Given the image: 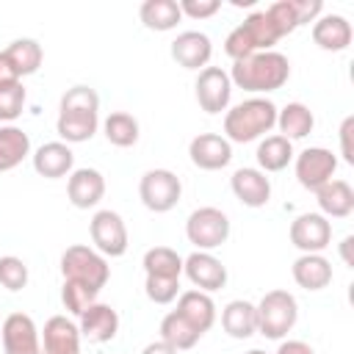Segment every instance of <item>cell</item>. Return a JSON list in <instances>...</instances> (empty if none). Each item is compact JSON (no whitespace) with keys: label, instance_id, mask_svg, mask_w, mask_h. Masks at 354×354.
Masks as SVG:
<instances>
[{"label":"cell","instance_id":"39","mask_svg":"<svg viewBox=\"0 0 354 354\" xmlns=\"http://www.w3.org/2000/svg\"><path fill=\"white\" fill-rule=\"evenodd\" d=\"M224 53H227L232 61H241V58H249V55H254V53H260V50H257V44H254L252 33L246 30V25L241 22V25H235V28L227 33V39H224Z\"/></svg>","mask_w":354,"mask_h":354},{"label":"cell","instance_id":"23","mask_svg":"<svg viewBox=\"0 0 354 354\" xmlns=\"http://www.w3.org/2000/svg\"><path fill=\"white\" fill-rule=\"evenodd\" d=\"M293 282L304 290H324L332 282V263L324 254H299L290 266Z\"/></svg>","mask_w":354,"mask_h":354},{"label":"cell","instance_id":"5","mask_svg":"<svg viewBox=\"0 0 354 354\" xmlns=\"http://www.w3.org/2000/svg\"><path fill=\"white\" fill-rule=\"evenodd\" d=\"M230 216L213 205L196 207L191 210V216L185 218V238L188 243H194L199 252H213L221 243H227L230 238Z\"/></svg>","mask_w":354,"mask_h":354},{"label":"cell","instance_id":"40","mask_svg":"<svg viewBox=\"0 0 354 354\" xmlns=\"http://www.w3.org/2000/svg\"><path fill=\"white\" fill-rule=\"evenodd\" d=\"M25 86L22 83H14V86H6L0 88V122L11 124L14 119L22 116V108H25Z\"/></svg>","mask_w":354,"mask_h":354},{"label":"cell","instance_id":"16","mask_svg":"<svg viewBox=\"0 0 354 354\" xmlns=\"http://www.w3.org/2000/svg\"><path fill=\"white\" fill-rule=\"evenodd\" d=\"M213 55V41L207 33L202 30H183L177 33V39L171 41V58L177 61V66L183 69H196L202 72L210 64Z\"/></svg>","mask_w":354,"mask_h":354},{"label":"cell","instance_id":"7","mask_svg":"<svg viewBox=\"0 0 354 354\" xmlns=\"http://www.w3.org/2000/svg\"><path fill=\"white\" fill-rule=\"evenodd\" d=\"M88 235H91V243L94 249L102 254V257H122L130 246V235H127V224L124 218L111 210V207H102L91 216L88 221Z\"/></svg>","mask_w":354,"mask_h":354},{"label":"cell","instance_id":"25","mask_svg":"<svg viewBox=\"0 0 354 354\" xmlns=\"http://www.w3.org/2000/svg\"><path fill=\"white\" fill-rule=\"evenodd\" d=\"M254 158H257V169L271 174V171H282L288 169V163L296 158L293 152V141L282 138L279 133L277 136H263L257 149H254Z\"/></svg>","mask_w":354,"mask_h":354},{"label":"cell","instance_id":"43","mask_svg":"<svg viewBox=\"0 0 354 354\" xmlns=\"http://www.w3.org/2000/svg\"><path fill=\"white\" fill-rule=\"evenodd\" d=\"M351 133H354V116H346L340 124V155L346 163H354V147H351Z\"/></svg>","mask_w":354,"mask_h":354},{"label":"cell","instance_id":"13","mask_svg":"<svg viewBox=\"0 0 354 354\" xmlns=\"http://www.w3.org/2000/svg\"><path fill=\"white\" fill-rule=\"evenodd\" d=\"M188 158L202 171H218L232 160V144L218 133H199L188 144Z\"/></svg>","mask_w":354,"mask_h":354},{"label":"cell","instance_id":"34","mask_svg":"<svg viewBox=\"0 0 354 354\" xmlns=\"http://www.w3.org/2000/svg\"><path fill=\"white\" fill-rule=\"evenodd\" d=\"M58 113H100V94L91 86H72L61 94Z\"/></svg>","mask_w":354,"mask_h":354},{"label":"cell","instance_id":"22","mask_svg":"<svg viewBox=\"0 0 354 354\" xmlns=\"http://www.w3.org/2000/svg\"><path fill=\"white\" fill-rule=\"evenodd\" d=\"M315 202L321 207V216L326 218H346L354 213V188L346 180L332 177L326 185L315 191Z\"/></svg>","mask_w":354,"mask_h":354},{"label":"cell","instance_id":"41","mask_svg":"<svg viewBox=\"0 0 354 354\" xmlns=\"http://www.w3.org/2000/svg\"><path fill=\"white\" fill-rule=\"evenodd\" d=\"M144 293L152 304H171L180 296V279H166V277H147L144 279Z\"/></svg>","mask_w":354,"mask_h":354},{"label":"cell","instance_id":"29","mask_svg":"<svg viewBox=\"0 0 354 354\" xmlns=\"http://www.w3.org/2000/svg\"><path fill=\"white\" fill-rule=\"evenodd\" d=\"M100 127V113H58L55 133L64 144H83L91 141Z\"/></svg>","mask_w":354,"mask_h":354},{"label":"cell","instance_id":"30","mask_svg":"<svg viewBox=\"0 0 354 354\" xmlns=\"http://www.w3.org/2000/svg\"><path fill=\"white\" fill-rule=\"evenodd\" d=\"M3 53L11 61V66L17 69L19 80L28 77V75H36L41 61H44V50H41V44L36 39H14Z\"/></svg>","mask_w":354,"mask_h":354},{"label":"cell","instance_id":"42","mask_svg":"<svg viewBox=\"0 0 354 354\" xmlns=\"http://www.w3.org/2000/svg\"><path fill=\"white\" fill-rule=\"evenodd\" d=\"M180 14L183 17H191V19H210L218 8H221V0H180Z\"/></svg>","mask_w":354,"mask_h":354},{"label":"cell","instance_id":"35","mask_svg":"<svg viewBox=\"0 0 354 354\" xmlns=\"http://www.w3.org/2000/svg\"><path fill=\"white\" fill-rule=\"evenodd\" d=\"M266 17H268V22H271V28H274V33L279 39L288 36V33H293L296 28H301L299 25V17H296V8H293V0H277V3H271L266 8Z\"/></svg>","mask_w":354,"mask_h":354},{"label":"cell","instance_id":"45","mask_svg":"<svg viewBox=\"0 0 354 354\" xmlns=\"http://www.w3.org/2000/svg\"><path fill=\"white\" fill-rule=\"evenodd\" d=\"M274 354H315V348L307 340H279V348Z\"/></svg>","mask_w":354,"mask_h":354},{"label":"cell","instance_id":"36","mask_svg":"<svg viewBox=\"0 0 354 354\" xmlns=\"http://www.w3.org/2000/svg\"><path fill=\"white\" fill-rule=\"evenodd\" d=\"M97 296H100V293H94V290H88V288H83V285H77V282H64V285H61V301H64L66 313L75 315V318H80L83 310H88V307L97 301Z\"/></svg>","mask_w":354,"mask_h":354},{"label":"cell","instance_id":"32","mask_svg":"<svg viewBox=\"0 0 354 354\" xmlns=\"http://www.w3.org/2000/svg\"><path fill=\"white\" fill-rule=\"evenodd\" d=\"M144 274L147 277H166V279H180L183 277V257L171 246H152L144 252Z\"/></svg>","mask_w":354,"mask_h":354},{"label":"cell","instance_id":"3","mask_svg":"<svg viewBox=\"0 0 354 354\" xmlns=\"http://www.w3.org/2000/svg\"><path fill=\"white\" fill-rule=\"evenodd\" d=\"M61 277L64 282H77L100 293L111 279V266H108V257H102L94 246L75 243V246H66L61 254Z\"/></svg>","mask_w":354,"mask_h":354},{"label":"cell","instance_id":"21","mask_svg":"<svg viewBox=\"0 0 354 354\" xmlns=\"http://www.w3.org/2000/svg\"><path fill=\"white\" fill-rule=\"evenodd\" d=\"M174 313H180L199 335H205L216 324V301H213V296L205 293V290H196V288L183 290L177 296V310Z\"/></svg>","mask_w":354,"mask_h":354},{"label":"cell","instance_id":"2","mask_svg":"<svg viewBox=\"0 0 354 354\" xmlns=\"http://www.w3.org/2000/svg\"><path fill=\"white\" fill-rule=\"evenodd\" d=\"M277 127V105L268 97H249L224 111V138L230 144L260 141Z\"/></svg>","mask_w":354,"mask_h":354},{"label":"cell","instance_id":"37","mask_svg":"<svg viewBox=\"0 0 354 354\" xmlns=\"http://www.w3.org/2000/svg\"><path fill=\"white\" fill-rule=\"evenodd\" d=\"M28 266H25V260L22 257H17V254H6V257H0V285L6 288V290H11V293H17V290H22L25 285H28Z\"/></svg>","mask_w":354,"mask_h":354},{"label":"cell","instance_id":"44","mask_svg":"<svg viewBox=\"0 0 354 354\" xmlns=\"http://www.w3.org/2000/svg\"><path fill=\"white\" fill-rule=\"evenodd\" d=\"M14 83H22V80H19L17 69L11 66V61L6 58V53L0 50V88H6V86H14Z\"/></svg>","mask_w":354,"mask_h":354},{"label":"cell","instance_id":"20","mask_svg":"<svg viewBox=\"0 0 354 354\" xmlns=\"http://www.w3.org/2000/svg\"><path fill=\"white\" fill-rule=\"evenodd\" d=\"M351 22L343 14H321L313 22V41L326 53H343L351 44Z\"/></svg>","mask_w":354,"mask_h":354},{"label":"cell","instance_id":"1","mask_svg":"<svg viewBox=\"0 0 354 354\" xmlns=\"http://www.w3.org/2000/svg\"><path fill=\"white\" fill-rule=\"evenodd\" d=\"M232 80V88H243L254 97L260 94H271L277 88H282L290 77V61L288 55L277 53V50H266V53H254L249 58L232 61V69L227 72Z\"/></svg>","mask_w":354,"mask_h":354},{"label":"cell","instance_id":"48","mask_svg":"<svg viewBox=\"0 0 354 354\" xmlns=\"http://www.w3.org/2000/svg\"><path fill=\"white\" fill-rule=\"evenodd\" d=\"M246 354H268V351H263V348H249Z\"/></svg>","mask_w":354,"mask_h":354},{"label":"cell","instance_id":"14","mask_svg":"<svg viewBox=\"0 0 354 354\" xmlns=\"http://www.w3.org/2000/svg\"><path fill=\"white\" fill-rule=\"evenodd\" d=\"M66 196L72 202V207L77 210H88V207H97L105 196V177L100 169H91V166H80V169H72L69 180H66Z\"/></svg>","mask_w":354,"mask_h":354},{"label":"cell","instance_id":"19","mask_svg":"<svg viewBox=\"0 0 354 354\" xmlns=\"http://www.w3.org/2000/svg\"><path fill=\"white\" fill-rule=\"evenodd\" d=\"M33 169L39 177H47V180H61V177H69L72 169H75V152L69 144L64 141H47L41 144L33 155Z\"/></svg>","mask_w":354,"mask_h":354},{"label":"cell","instance_id":"18","mask_svg":"<svg viewBox=\"0 0 354 354\" xmlns=\"http://www.w3.org/2000/svg\"><path fill=\"white\" fill-rule=\"evenodd\" d=\"M77 329H80V337L88 343H108L119 332V313L105 301H94L77 318Z\"/></svg>","mask_w":354,"mask_h":354},{"label":"cell","instance_id":"26","mask_svg":"<svg viewBox=\"0 0 354 354\" xmlns=\"http://www.w3.org/2000/svg\"><path fill=\"white\" fill-rule=\"evenodd\" d=\"M277 127L279 136L288 141L307 138L315 127V116L304 102H288L285 108H277Z\"/></svg>","mask_w":354,"mask_h":354},{"label":"cell","instance_id":"24","mask_svg":"<svg viewBox=\"0 0 354 354\" xmlns=\"http://www.w3.org/2000/svg\"><path fill=\"white\" fill-rule=\"evenodd\" d=\"M221 326L230 337L246 340L257 332V307L246 299H232L221 310Z\"/></svg>","mask_w":354,"mask_h":354},{"label":"cell","instance_id":"9","mask_svg":"<svg viewBox=\"0 0 354 354\" xmlns=\"http://www.w3.org/2000/svg\"><path fill=\"white\" fill-rule=\"evenodd\" d=\"M288 238L301 254H324L332 243V221L321 213H299L290 221Z\"/></svg>","mask_w":354,"mask_h":354},{"label":"cell","instance_id":"11","mask_svg":"<svg viewBox=\"0 0 354 354\" xmlns=\"http://www.w3.org/2000/svg\"><path fill=\"white\" fill-rule=\"evenodd\" d=\"M194 91H196V102L205 113H221L230 108V100H232V80L230 75L221 69V66H205L199 75H196V83H194Z\"/></svg>","mask_w":354,"mask_h":354},{"label":"cell","instance_id":"31","mask_svg":"<svg viewBox=\"0 0 354 354\" xmlns=\"http://www.w3.org/2000/svg\"><path fill=\"white\" fill-rule=\"evenodd\" d=\"M102 133H105L108 144L127 149V147H133V144L138 141L141 127H138V119H136L133 113H127V111H113V113L105 116Z\"/></svg>","mask_w":354,"mask_h":354},{"label":"cell","instance_id":"12","mask_svg":"<svg viewBox=\"0 0 354 354\" xmlns=\"http://www.w3.org/2000/svg\"><path fill=\"white\" fill-rule=\"evenodd\" d=\"M183 274L188 277V282L196 290L213 293L221 290L227 285V266L213 254V252H191L188 257H183Z\"/></svg>","mask_w":354,"mask_h":354},{"label":"cell","instance_id":"28","mask_svg":"<svg viewBox=\"0 0 354 354\" xmlns=\"http://www.w3.org/2000/svg\"><path fill=\"white\" fill-rule=\"evenodd\" d=\"M138 19L144 22V28L158 30V33H166V30H174L177 28V22L183 19V14H180L177 0H144L138 6Z\"/></svg>","mask_w":354,"mask_h":354},{"label":"cell","instance_id":"6","mask_svg":"<svg viewBox=\"0 0 354 354\" xmlns=\"http://www.w3.org/2000/svg\"><path fill=\"white\" fill-rule=\"evenodd\" d=\"M183 196V183L171 169H149L138 180V199L152 213H169Z\"/></svg>","mask_w":354,"mask_h":354},{"label":"cell","instance_id":"15","mask_svg":"<svg viewBox=\"0 0 354 354\" xmlns=\"http://www.w3.org/2000/svg\"><path fill=\"white\" fill-rule=\"evenodd\" d=\"M230 188L235 199L246 207H266L271 199V180L257 166H241L230 177Z\"/></svg>","mask_w":354,"mask_h":354},{"label":"cell","instance_id":"8","mask_svg":"<svg viewBox=\"0 0 354 354\" xmlns=\"http://www.w3.org/2000/svg\"><path fill=\"white\" fill-rule=\"evenodd\" d=\"M293 171H296L299 185L315 194L321 185H326L335 177L337 155L326 147H307L293 158Z\"/></svg>","mask_w":354,"mask_h":354},{"label":"cell","instance_id":"38","mask_svg":"<svg viewBox=\"0 0 354 354\" xmlns=\"http://www.w3.org/2000/svg\"><path fill=\"white\" fill-rule=\"evenodd\" d=\"M243 25H246V30L252 33V39H254V44H257L260 53L274 50V44L279 41V36L274 33V28H271L266 11H252V14L243 19Z\"/></svg>","mask_w":354,"mask_h":354},{"label":"cell","instance_id":"17","mask_svg":"<svg viewBox=\"0 0 354 354\" xmlns=\"http://www.w3.org/2000/svg\"><path fill=\"white\" fill-rule=\"evenodd\" d=\"M41 354H80V329L69 315H53L44 321Z\"/></svg>","mask_w":354,"mask_h":354},{"label":"cell","instance_id":"10","mask_svg":"<svg viewBox=\"0 0 354 354\" xmlns=\"http://www.w3.org/2000/svg\"><path fill=\"white\" fill-rule=\"evenodd\" d=\"M3 354H41V335L28 313H11L0 324Z\"/></svg>","mask_w":354,"mask_h":354},{"label":"cell","instance_id":"4","mask_svg":"<svg viewBox=\"0 0 354 354\" xmlns=\"http://www.w3.org/2000/svg\"><path fill=\"white\" fill-rule=\"evenodd\" d=\"M254 307H257V332L268 340H282L299 321V301L293 293L282 288L268 290Z\"/></svg>","mask_w":354,"mask_h":354},{"label":"cell","instance_id":"47","mask_svg":"<svg viewBox=\"0 0 354 354\" xmlns=\"http://www.w3.org/2000/svg\"><path fill=\"white\" fill-rule=\"evenodd\" d=\"M351 246H354V235H346V238L340 241V257H343L346 266H354V260H351Z\"/></svg>","mask_w":354,"mask_h":354},{"label":"cell","instance_id":"46","mask_svg":"<svg viewBox=\"0 0 354 354\" xmlns=\"http://www.w3.org/2000/svg\"><path fill=\"white\" fill-rule=\"evenodd\" d=\"M141 354H180L177 348H171L169 343H163V340H152V343H147L144 346V351Z\"/></svg>","mask_w":354,"mask_h":354},{"label":"cell","instance_id":"33","mask_svg":"<svg viewBox=\"0 0 354 354\" xmlns=\"http://www.w3.org/2000/svg\"><path fill=\"white\" fill-rule=\"evenodd\" d=\"M160 340L163 343H169L171 348H177V351H188V348H194L199 340H202V335L180 315V313H166L163 315V321H160Z\"/></svg>","mask_w":354,"mask_h":354},{"label":"cell","instance_id":"27","mask_svg":"<svg viewBox=\"0 0 354 354\" xmlns=\"http://www.w3.org/2000/svg\"><path fill=\"white\" fill-rule=\"evenodd\" d=\"M30 155V136L17 124H0V174L17 169Z\"/></svg>","mask_w":354,"mask_h":354}]
</instances>
